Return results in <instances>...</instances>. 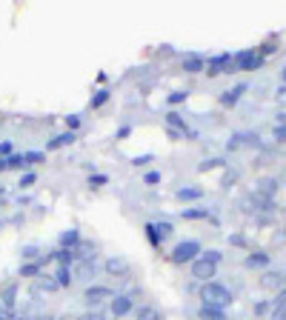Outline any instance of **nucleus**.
Wrapping results in <instances>:
<instances>
[{"label": "nucleus", "mask_w": 286, "mask_h": 320, "mask_svg": "<svg viewBox=\"0 0 286 320\" xmlns=\"http://www.w3.org/2000/svg\"><path fill=\"white\" fill-rule=\"evenodd\" d=\"M200 298H203V303L206 306H217V309H223V306H229L232 303V292L223 289L220 283H203V289H200Z\"/></svg>", "instance_id": "1"}, {"label": "nucleus", "mask_w": 286, "mask_h": 320, "mask_svg": "<svg viewBox=\"0 0 286 320\" xmlns=\"http://www.w3.org/2000/svg\"><path fill=\"white\" fill-rule=\"evenodd\" d=\"M263 63V54L257 49H246V52H240V54H235V66L237 69H243V72H252L257 69Z\"/></svg>", "instance_id": "2"}, {"label": "nucleus", "mask_w": 286, "mask_h": 320, "mask_svg": "<svg viewBox=\"0 0 286 320\" xmlns=\"http://www.w3.org/2000/svg\"><path fill=\"white\" fill-rule=\"evenodd\" d=\"M195 254H200V243H195V240H186V243H178V246H175V252H172V260H175V263H189V260L195 258Z\"/></svg>", "instance_id": "3"}, {"label": "nucleus", "mask_w": 286, "mask_h": 320, "mask_svg": "<svg viewBox=\"0 0 286 320\" xmlns=\"http://www.w3.org/2000/svg\"><path fill=\"white\" fill-rule=\"evenodd\" d=\"M229 69H235V58H232V54H217V58H212L206 63V74L209 78H215V74L229 72Z\"/></svg>", "instance_id": "4"}, {"label": "nucleus", "mask_w": 286, "mask_h": 320, "mask_svg": "<svg viewBox=\"0 0 286 320\" xmlns=\"http://www.w3.org/2000/svg\"><path fill=\"white\" fill-rule=\"evenodd\" d=\"M115 294H112V289H106V286H89L86 289V294H83V300L89 303V306H98V303H103V300H112Z\"/></svg>", "instance_id": "5"}, {"label": "nucleus", "mask_w": 286, "mask_h": 320, "mask_svg": "<svg viewBox=\"0 0 286 320\" xmlns=\"http://www.w3.org/2000/svg\"><path fill=\"white\" fill-rule=\"evenodd\" d=\"M132 309H135V303H132L129 294H115V298H112V314H115V318H123V314H129Z\"/></svg>", "instance_id": "6"}, {"label": "nucleus", "mask_w": 286, "mask_h": 320, "mask_svg": "<svg viewBox=\"0 0 286 320\" xmlns=\"http://www.w3.org/2000/svg\"><path fill=\"white\" fill-rule=\"evenodd\" d=\"M192 274H195L197 280H203V283H209V278H215V266L212 263H206V260L200 258L192 263Z\"/></svg>", "instance_id": "7"}, {"label": "nucleus", "mask_w": 286, "mask_h": 320, "mask_svg": "<svg viewBox=\"0 0 286 320\" xmlns=\"http://www.w3.org/2000/svg\"><path fill=\"white\" fill-rule=\"evenodd\" d=\"M180 63H183V72H192V74H195V72H203V69H206L203 58H197V54H186V58L180 60Z\"/></svg>", "instance_id": "8"}, {"label": "nucleus", "mask_w": 286, "mask_h": 320, "mask_svg": "<svg viewBox=\"0 0 286 320\" xmlns=\"http://www.w3.org/2000/svg\"><path fill=\"white\" fill-rule=\"evenodd\" d=\"M246 92V83H240V86H235V89H229V92H223V98H220V103L223 106H235L237 100H240V94Z\"/></svg>", "instance_id": "9"}, {"label": "nucleus", "mask_w": 286, "mask_h": 320, "mask_svg": "<svg viewBox=\"0 0 286 320\" xmlns=\"http://www.w3.org/2000/svg\"><path fill=\"white\" fill-rule=\"evenodd\" d=\"M106 272H109V274H126L129 263L123 258H112V260H106Z\"/></svg>", "instance_id": "10"}, {"label": "nucleus", "mask_w": 286, "mask_h": 320, "mask_svg": "<svg viewBox=\"0 0 286 320\" xmlns=\"http://www.w3.org/2000/svg\"><path fill=\"white\" fill-rule=\"evenodd\" d=\"M23 166H26L23 154H9V158L0 160V172H6V169H23Z\"/></svg>", "instance_id": "11"}, {"label": "nucleus", "mask_w": 286, "mask_h": 320, "mask_svg": "<svg viewBox=\"0 0 286 320\" xmlns=\"http://www.w3.org/2000/svg\"><path fill=\"white\" fill-rule=\"evenodd\" d=\"M78 243H80L78 229H66L60 234V249H72V246H78Z\"/></svg>", "instance_id": "12"}, {"label": "nucleus", "mask_w": 286, "mask_h": 320, "mask_svg": "<svg viewBox=\"0 0 286 320\" xmlns=\"http://www.w3.org/2000/svg\"><path fill=\"white\" fill-rule=\"evenodd\" d=\"M135 320H160V312L155 306H138L135 309Z\"/></svg>", "instance_id": "13"}, {"label": "nucleus", "mask_w": 286, "mask_h": 320, "mask_svg": "<svg viewBox=\"0 0 286 320\" xmlns=\"http://www.w3.org/2000/svg\"><path fill=\"white\" fill-rule=\"evenodd\" d=\"M72 143H75V132H66V134H58V138L55 140H49V146H46V149H60V146H72Z\"/></svg>", "instance_id": "14"}, {"label": "nucleus", "mask_w": 286, "mask_h": 320, "mask_svg": "<svg viewBox=\"0 0 286 320\" xmlns=\"http://www.w3.org/2000/svg\"><path fill=\"white\" fill-rule=\"evenodd\" d=\"M272 320H286V292H280L275 300V309H272Z\"/></svg>", "instance_id": "15"}, {"label": "nucleus", "mask_w": 286, "mask_h": 320, "mask_svg": "<svg viewBox=\"0 0 286 320\" xmlns=\"http://www.w3.org/2000/svg\"><path fill=\"white\" fill-rule=\"evenodd\" d=\"M200 318L203 320H223V312L217 309V306H206V303H203V306H200Z\"/></svg>", "instance_id": "16"}, {"label": "nucleus", "mask_w": 286, "mask_h": 320, "mask_svg": "<svg viewBox=\"0 0 286 320\" xmlns=\"http://www.w3.org/2000/svg\"><path fill=\"white\" fill-rule=\"evenodd\" d=\"M266 263H269V254H260V252L246 258V266H266Z\"/></svg>", "instance_id": "17"}, {"label": "nucleus", "mask_w": 286, "mask_h": 320, "mask_svg": "<svg viewBox=\"0 0 286 320\" xmlns=\"http://www.w3.org/2000/svg\"><path fill=\"white\" fill-rule=\"evenodd\" d=\"M69 283H72L69 266H60V269H58V286H69Z\"/></svg>", "instance_id": "18"}, {"label": "nucleus", "mask_w": 286, "mask_h": 320, "mask_svg": "<svg viewBox=\"0 0 286 320\" xmlns=\"http://www.w3.org/2000/svg\"><path fill=\"white\" fill-rule=\"evenodd\" d=\"M155 232H158V238H160V240H166L169 234H172V223H166V220L160 223V220H158V223H155Z\"/></svg>", "instance_id": "19"}, {"label": "nucleus", "mask_w": 286, "mask_h": 320, "mask_svg": "<svg viewBox=\"0 0 286 320\" xmlns=\"http://www.w3.org/2000/svg\"><path fill=\"white\" fill-rule=\"evenodd\" d=\"M263 286H266V289H275V286H283V274H266V278H263Z\"/></svg>", "instance_id": "20"}, {"label": "nucleus", "mask_w": 286, "mask_h": 320, "mask_svg": "<svg viewBox=\"0 0 286 320\" xmlns=\"http://www.w3.org/2000/svg\"><path fill=\"white\" fill-rule=\"evenodd\" d=\"M72 254H75L72 249H60V252H55V258H58L60 266H69V263H72Z\"/></svg>", "instance_id": "21"}, {"label": "nucleus", "mask_w": 286, "mask_h": 320, "mask_svg": "<svg viewBox=\"0 0 286 320\" xmlns=\"http://www.w3.org/2000/svg\"><path fill=\"white\" fill-rule=\"evenodd\" d=\"M200 189H178V200H197Z\"/></svg>", "instance_id": "22"}, {"label": "nucleus", "mask_w": 286, "mask_h": 320, "mask_svg": "<svg viewBox=\"0 0 286 320\" xmlns=\"http://www.w3.org/2000/svg\"><path fill=\"white\" fill-rule=\"evenodd\" d=\"M180 214L186 220H200V218H206V209H183Z\"/></svg>", "instance_id": "23"}, {"label": "nucleus", "mask_w": 286, "mask_h": 320, "mask_svg": "<svg viewBox=\"0 0 286 320\" xmlns=\"http://www.w3.org/2000/svg\"><path fill=\"white\" fill-rule=\"evenodd\" d=\"M146 238L152 246H160V238H158V232H155V223H146Z\"/></svg>", "instance_id": "24"}, {"label": "nucleus", "mask_w": 286, "mask_h": 320, "mask_svg": "<svg viewBox=\"0 0 286 320\" xmlns=\"http://www.w3.org/2000/svg\"><path fill=\"white\" fill-rule=\"evenodd\" d=\"M40 263H43V260H40ZM40 263H29V266H23V269H20V278H32V274H38Z\"/></svg>", "instance_id": "25"}, {"label": "nucleus", "mask_w": 286, "mask_h": 320, "mask_svg": "<svg viewBox=\"0 0 286 320\" xmlns=\"http://www.w3.org/2000/svg\"><path fill=\"white\" fill-rule=\"evenodd\" d=\"M109 100V92L106 89H100L98 94H95V98H92V109H98V106H103V103H106Z\"/></svg>", "instance_id": "26"}, {"label": "nucleus", "mask_w": 286, "mask_h": 320, "mask_svg": "<svg viewBox=\"0 0 286 320\" xmlns=\"http://www.w3.org/2000/svg\"><path fill=\"white\" fill-rule=\"evenodd\" d=\"M15 292H18V286H9V289H6V298H3V306H6V309L15 306Z\"/></svg>", "instance_id": "27"}, {"label": "nucleus", "mask_w": 286, "mask_h": 320, "mask_svg": "<svg viewBox=\"0 0 286 320\" xmlns=\"http://www.w3.org/2000/svg\"><path fill=\"white\" fill-rule=\"evenodd\" d=\"M203 260H206V263H212V266H217V263H220V252H215V249L203 252Z\"/></svg>", "instance_id": "28"}, {"label": "nucleus", "mask_w": 286, "mask_h": 320, "mask_svg": "<svg viewBox=\"0 0 286 320\" xmlns=\"http://www.w3.org/2000/svg\"><path fill=\"white\" fill-rule=\"evenodd\" d=\"M43 158H46L43 152H29V154H23V160H26V166H29V163H40Z\"/></svg>", "instance_id": "29"}, {"label": "nucleus", "mask_w": 286, "mask_h": 320, "mask_svg": "<svg viewBox=\"0 0 286 320\" xmlns=\"http://www.w3.org/2000/svg\"><path fill=\"white\" fill-rule=\"evenodd\" d=\"M223 160H217V158H212V160H203L200 163V172H209V169H215V166H220Z\"/></svg>", "instance_id": "30"}, {"label": "nucleus", "mask_w": 286, "mask_h": 320, "mask_svg": "<svg viewBox=\"0 0 286 320\" xmlns=\"http://www.w3.org/2000/svg\"><path fill=\"white\" fill-rule=\"evenodd\" d=\"M149 183V186H155V183H160V172H146V178H143Z\"/></svg>", "instance_id": "31"}, {"label": "nucleus", "mask_w": 286, "mask_h": 320, "mask_svg": "<svg viewBox=\"0 0 286 320\" xmlns=\"http://www.w3.org/2000/svg\"><path fill=\"white\" fill-rule=\"evenodd\" d=\"M66 126H69V132H75L80 126V118L78 114H69V118H66Z\"/></svg>", "instance_id": "32"}, {"label": "nucleus", "mask_w": 286, "mask_h": 320, "mask_svg": "<svg viewBox=\"0 0 286 320\" xmlns=\"http://www.w3.org/2000/svg\"><path fill=\"white\" fill-rule=\"evenodd\" d=\"M180 100H186V92H172L169 94V103H180Z\"/></svg>", "instance_id": "33"}, {"label": "nucleus", "mask_w": 286, "mask_h": 320, "mask_svg": "<svg viewBox=\"0 0 286 320\" xmlns=\"http://www.w3.org/2000/svg\"><path fill=\"white\" fill-rule=\"evenodd\" d=\"M272 186H277L275 180H260V192H263V194H269V192H272Z\"/></svg>", "instance_id": "34"}, {"label": "nucleus", "mask_w": 286, "mask_h": 320, "mask_svg": "<svg viewBox=\"0 0 286 320\" xmlns=\"http://www.w3.org/2000/svg\"><path fill=\"white\" fill-rule=\"evenodd\" d=\"M275 140H280V143H286V126H283V123H280V126H277V129H275Z\"/></svg>", "instance_id": "35"}, {"label": "nucleus", "mask_w": 286, "mask_h": 320, "mask_svg": "<svg viewBox=\"0 0 286 320\" xmlns=\"http://www.w3.org/2000/svg\"><path fill=\"white\" fill-rule=\"evenodd\" d=\"M132 163H135V166H146V163H152V154H140V158H135Z\"/></svg>", "instance_id": "36"}, {"label": "nucleus", "mask_w": 286, "mask_h": 320, "mask_svg": "<svg viewBox=\"0 0 286 320\" xmlns=\"http://www.w3.org/2000/svg\"><path fill=\"white\" fill-rule=\"evenodd\" d=\"M89 183H92V186H103V183H106V174H92Z\"/></svg>", "instance_id": "37"}, {"label": "nucleus", "mask_w": 286, "mask_h": 320, "mask_svg": "<svg viewBox=\"0 0 286 320\" xmlns=\"http://www.w3.org/2000/svg\"><path fill=\"white\" fill-rule=\"evenodd\" d=\"M35 180H38V178H35V174H32V172H29V174H23V180H20V186H32Z\"/></svg>", "instance_id": "38"}, {"label": "nucleus", "mask_w": 286, "mask_h": 320, "mask_svg": "<svg viewBox=\"0 0 286 320\" xmlns=\"http://www.w3.org/2000/svg\"><path fill=\"white\" fill-rule=\"evenodd\" d=\"M0 154H3V158H9V154H12V143H0Z\"/></svg>", "instance_id": "39"}, {"label": "nucleus", "mask_w": 286, "mask_h": 320, "mask_svg": "<svg viewBox=\"0 0 286 320\" xmlns=\"http://www.w3.org/2000/svg\"><path fill=\"white\" fill-rule=\"evenodd\" d=\"M35 254H38V249H35V246H26V249H23V258H35Z\"/></svg>", "instance_id": "40"}, {"label": "nucleus", "mask_w": 286, "mask_h": 320, "mask_svg": "<svg viewBox=\"0 0 286 320\" xmlns=\"http://www.w3.org/2000/svg\"><path fill=\"white\" fill-rule=\"evenodd\" d=\"M78 320H103V318H100L98 312H92V314H83V318H78Z\"/></svg>", "instance_id": "41"}, {"label": "nucleus", "mask_w": 286, "mask_h": 320, "mask_svg": "<svg viewBox=\"0 0 286 320\" xmlns=\"http://www.w3.org/2000/svg\"><path fill=\"white\" fill-rule=\"evenodd\" d=\"M283 83H286V69H283Z\"/></svg>", "instance_id": "42"}]
</instances>
